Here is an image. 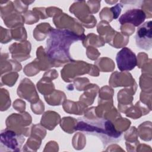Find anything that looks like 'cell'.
I'll return each mask as SVG.
<instances>
[{
	"label": "cell",
	"mask_w": 152,
	"mask_h": 152,
	"mask_svg": "<svg viewBox=\"0 0 152 152\" xmlns=\"http://www.w3.org/2000/svg\"><path fill=\"white\" fill-rule=\"evenodd\" d=\"M146 18L145 12L141 9H131L126 11L119 18L121 24L131 23L135 26H140Z\"/></svg>",
	"instance_id": "277c9868"
},
{
	"label": "cell",
	"mask_w": 152,
	"mask_h": 152,
	"mask_svg": "<svg viewBox=\"0 0 152 152\" xmlns=\"http://www.w3.org/2000/svg\"><path fill=\"white\" fill-rule=\"evenodd\" d=\"M116 61L118 68L121 71H131L137 64L135 54L130 49L126 47L123 48L117 53Z\"/></svg>",
	"instance_id": "3957f363"
},
{
	"label": "cell",
	"mask_w": 152,
	"mask_h": 152,
	"mask_svg": "<svg viewBox=\"0 0 152 152\" xmlns=\"http://www.w3.org/2000/svg\"><path fill=\"white\" fill-rule=\"evenodd\" d=\"M1 132V145L5 144L9 142V143L5 146L7 147L8 145V147L9 148V150H12V151H18L20 150V148L21 147L22 143L19 142L17 140V138L18 137L15 134V132H13L12 131H5L4 132Z\"/></svg>",
	"instance_id": "5b68a950"
},
{
	"label": "cell",
	"mask_w": 152,
	"mask_h": 152,
	"mask_svg": "<svg viewBox=\"0 0 152 152\" xmlns=\"http://www.w3.org/2000/svg\"><path fill=\"white\" fill-rule=\"evenodd\" d=\"M151 20L147 21L141 24L137 28L135 36L137 46L142 49L148 50L152 47Z\"/></svg>",
	"instance_id": "7a4b0ae2"
},
{
	"label": "cell",
	"mask_w": 152,
	"mask_h": 152,
	"mask_svg": "<svg viewBox=\"0 0 152 152\" xmlns=\"http://www.w3.org/2000/svg\"><path fill=\"white\" fill-rule=\"evenodd\" d=\"M76 129L84 131L88 135H96L102 141L105 145L118 141L121 140L122 133L115 128L113 124L108 120L102 118L89 120L88 118H81L78 119Z\"/></svg>",
	"instance_id": "6da1fadb"
}]
</instances>
